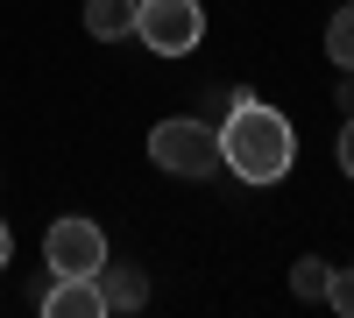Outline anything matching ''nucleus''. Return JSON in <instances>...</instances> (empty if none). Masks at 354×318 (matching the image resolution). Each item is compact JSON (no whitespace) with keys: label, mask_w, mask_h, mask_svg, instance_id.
<instances>
[{"label":"nucleus","mask_w":354,"mask_h":318,"mask_svg":"<svg viewBox=\"0 0 354 318\" xmlns=\"http://www.w3.org/2000/svg\"><path fill=\"white\" fill-rule=\"evenodd\" d=\"M213 135H220V163L241 184H283L290 163H298V135H290V121H283L270 99H255V92L234 99Z\"/></svg>","instance_id":"1"},{"label":"nucleus","mask_w":354,"mask_h":318,"mask_svg":"<svg viewBox=\"0 0 354 318\" xmlns=\"http://www.w3.org/2000/svg\"><path fill=\"white\" fill-rule=\"evenodd\" d=\"M149 156H156V170H170V177H213L220 170V135H213V121L177 113V121L149 128Z\"/></svg>","instance_id":"2"},{"label":"nucleus","mask_w":354,"mask_h":318,"mask_svg":"<svg viewBox=\"0 0 354 318\" xmlns=\"http://www.w3.org/2000/svg\"><path fill=\"white\" fill-rule=\"evenodd\" d=\"M135 43L156 57H192L205 43V8L198 0H135Z\"/></svg>","instance_id":"3"},{"label":"nucleus","mask_w":354,"mask_h":318,"mask_svg":"<svg viewBox=\"0 0 354 318\" xmlns=\"http://www.w3.org/2000/svg\"><path fill=\"white\" fill-rule=\"evenodd\" d=\"M43 262H50V276H100V262H106V234H100V219H78V212L50 219V234H43Z\"/></svg>","instance_id":"4"},{"label":"nucleus","mask_w":354,"mask_h":318,"mask_svg":"<svg viewBox=\"0 0 354 318\" xmlns=\"http://www.w3.org/2000/svg\"><path fill=\"white\" fill-rule=\"evenodd\" d=\"M36 304H43V318H106L93 276H43L36 283Z\"/></svg>","instance_id":"5"},{"label":"nucleus","mask_w":354,"mask_h":318,"mask_svg":"<svg viewBox=\"0 0 354 318\" xmlns=\"http://www.w3.org/2000/svg\"><path fill=\"white\" fill-rule=\"evenodd\" d=\"M93 283H100V304L106 311H142V304H149V276H142L135 262H113V255H106Z\"/></svg>","instance_id":"6"},{"label":"nucleus","mask_w":354,"mask_h":318,"mask_svg":"<svg viewBox=\"0 0 354 318\" xmlns=\"http://www.w3.org/2000/svg\"><path fill=\"white\" fill-rule=\"evenodd\" d=\"M85 36H93V43L135 36V0H85Z\"/></svg>","instance_id":"7"},{"label":"nucleus","mask_w":354,"mask_h":318,"mask_svg":"<svg viewBox=\"0 0 354 318\" xmlns=\"http://www.w3.org/2000/svg\"><path fill=\"white\" fill-rule=\"evenodd\" d=\"M290 290H298L305 304H326V290H333L326 255H298V262H290Z\"/></svg>","instance_id":"8"},{"label":"nucleus","mask_w":354,"mask_h":318,"mask_svg":"<svg viewBox=\"0 0 354 318\" xmlns=\"http://www.w3.org/2000/svg\"><path fill=\"white\" fill-rule=\"evenodd\" d=\"M326 57H333L340 71H354V0H347V8L326 21Z\"/></svg>","instance_id":"9"},{"label":"nucleus","mask_w":354,"mask_h":318,"mask_svg":"<svg viewBox=\"0 0 354 318\" xmlns=\"http://www.w3.org/2000/svg\"><path fill=\"white\" fill-rule=\"evenodd\" d=\"M326 304H333L340 318H354V262H347V269H333V290H326Z\"/></svg>","instance_id":"10"},{"label":"nucleus","mask_w":354,"mask_h":318,"mask_svg":"<svg viewBox=\"0 0 354 318\" xmlns=\"http://www.w3.org/2000/svg\"><path fill=\"white\" fill-rule=\"evenodd\" d=\"M340 170L354 177V113H347V128H340Z\"/></svg>","instance_id":"11"},{"label":"nucleus","mask_w":354,"mask_h":318,"mask_svg":"<svg viewBox=\"0 0 354 318\" xmlns=\"http://www.w3.org/2000/svg\"><path fill=\"white\" fill-rule=\"evenodd\" d=\"M8 255H15V234H8V219H0V269H8Z\"/></svg>","instance_id":"12"}]
</instances>
